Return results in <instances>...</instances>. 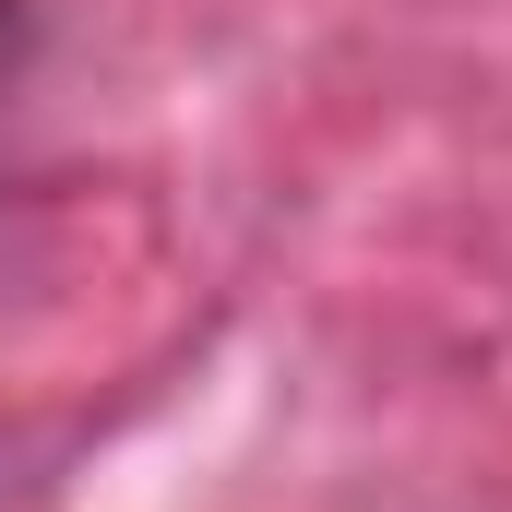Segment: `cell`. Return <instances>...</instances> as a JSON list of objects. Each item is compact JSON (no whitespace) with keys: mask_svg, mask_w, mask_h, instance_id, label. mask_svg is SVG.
<instances>
[{"mask_svg":"<svg viewBox=\"0 0 512 512\" xmlns=\"http://www.w3.org/2000/svg\"><path fill=\"white\" fill-rule=\"evenodd\" d=\"M24 24H36V12H24V0H0V84H12V60H24Z\"/></svg>","mask_w":512,"mask_h":512,"instance_id":"obj_1","label":"cell"}]
</instances>
